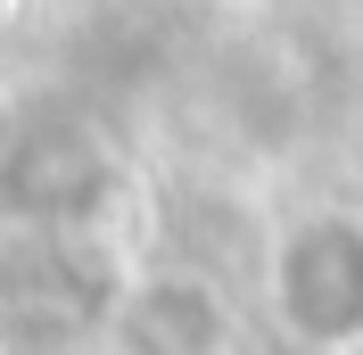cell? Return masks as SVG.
<instances>
[{"instance_id": "obj_1", "label": "cell", "mask_w": 363, "mask_h": 355, "mask_svg": "<svg viewBox=\"0 0 363 355\" xmlns=\"http://www.w3.org/2000/svg\"><path fill=\"white\" fill-rule=\"evenodd\" d=\"M0 133H9V99H0Z\"/></svg>"}]
</instances>
